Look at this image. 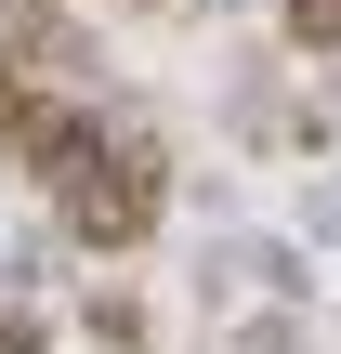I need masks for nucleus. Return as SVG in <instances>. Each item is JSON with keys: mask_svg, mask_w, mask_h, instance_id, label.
Here are the masks:
<instances>
[{"mask_svg": "<svg viewBox=\"0 0 341 354\" xmlns=\"http://www.w3.org/2000/svg\"><path fill=\"white\" fill-rule=\"evenodd\" d=\"M53 210H66V236H92V250L145 236V210H158V184H145V145H92V158L53 184Z\"/></svg>", "mask_w": 341, "mask_h": 354, "instance_id": "f257e3e1", "label": "nucleus"}, {"mask_svg": "<svg viewBox=\"0 0 341 354\" xmlns=\"http://www.w3.org/2000/svg\"><path fill=\"white\" fill-rule=\"evenodd\" d=\"M0 354H39V328H26V315H0Z\"/></svg>", "mask_w": 341, "mask_h": 354, "instance_id": "f03ea898", "label": "nucleus"}]
</instances>
